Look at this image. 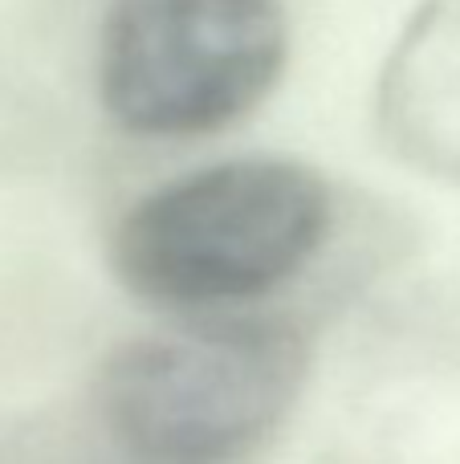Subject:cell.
<instances>
[{
  "label": "cell",
  "mask_w": 460,
  "mask_h": 464,
  "mask_svg": "<svg viewBox=\"0 0 460 464\" xmlns=\"http://www.w3.org/2000/svg\"><path fill=\"white\" fill-rule=\"evenodd\" d=\"M16 464H135V460H127L119 449H110V444L86 424V432H73V436H65V440L33 444L29 452L16 457Z\"/></svg>",
  "instance_id": "5"
},
{
  "label": "cell",
  "mask_w": 460,
  "mask_h": 464,
  "mask_svg": "<svg viewBox=\"0 0 460 464\" xmlns=\"http://www.w3.org/2000/svg\"><path fill=\"white\" fill-rule=\"evenodd\" d=\"M310 343L282 318H216L114 346L90 428L135 464H244L293 411Z\"/></svg>",
  "instance_id": "2"
},
{
  "label": "cell",
  "mask_w": 460,
  "mask_h": 464,
  "mask_svg": "<svg viewBox=\"0 0 460 464\" xmlns=\"http://www.w3.org/2000/svg\"><path fill=\"white\" fill-rule=\"evenodd\" d=\"M290 62L282 0H110L94 86L135 139H204L269 98Z\"/></svg>",
  "instance_id": "3"
},
{
  "label": "cell",
  "mask_w": 460,
  "mask_h": 464,
  "mask_svg": "<svg viewBox=\"0 0 460 464\" xmlns=\"http://www.w3.org/2000/svg\"><path fill=\"white\" fill-rule=\"evenodd\" d=\"M331 188L277 155L196 168L139 196L110 232V269L176 314L249 305L302 277L331 237Z\"/></svg>",
  "instance_id": "1"
},
{
  "label": "cell",
  "mask_w": 460,
  "mask_h": 464,
  "mask_svg": "<svg viewBox=\"0 0 460 464\" xmlns=\"http://www.w3.org/2000/svg\"><path fill=\"white\" fill-rule=\"evenodd\" d=\"M383 143L407 168L460 179V0H420L375 90Z\"/></svg>",
  "instance_id": "4"
}]
</instances>
